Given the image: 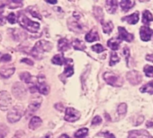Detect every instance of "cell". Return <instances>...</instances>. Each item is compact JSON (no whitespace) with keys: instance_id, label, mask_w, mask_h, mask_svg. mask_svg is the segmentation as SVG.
Listing matches in <instances>:
<instances>
[{"instance_id":"obj_41","label":"cell","mask_w":153,"mask_h":138,"mask_svg":"<svg viewBox=\"0 0 153 138\" xmlns=\"http://www.w3.org/2000/svg\"><path fill=\"white\" fill-rule=\"evenodd\" d=\"M11 59H12V57L9 54H6V55L2 56V57L0 58V62H5V63H7V62L11 61Z\"/></svg>"},{"instance_id":"obj_46","label":"cell","mask_w":153,"mask_h":138,"mask_svg":"<svg viewBox=\"0 0 153 138\" xmlns=\"http://www.w3.org/2000/svg\"><path fill=\"white\" fill-rule=\"evenodd\" d=\"M4 10H5V5H1L0 6V15L3 14Z\"/></svg>"},{"instance_id":"obj_49","label":"cell","mask_w":153,"mask_h":138,"mask_svg":"<svg viewBox=\"0 0 153 138\" xmlns=\"http://www.w3.org/2000/svg\"><path fill=\"white\" fill-rule=\"evenodd\" d=\"M59 138H69V137H68V136L67 134H62V135H61V136H60Z\"/></svg>"},{"instance_id":"obj_26","label":"cell","mask_w":153,"mask_h":138,"mask_svg":"<svg viewBox=\"0 0 153 138\" xmlns=\"http://www.w3.org/2000/svg\"><path fill=\"white\" fill-rule=\"evenodd\" d=\"M72 47L76 50H81V51L85 50V48H86L85 44L81 40H75L72 42Z\"/></svg>"},{"instance_id":"obj_40","label":"cell","mask_w":153,"mask_h":138,"mask_svg":"<svg viewBox=\"0 0 153 138\" xmlns=\"http://www.w3.org/2000/svg\"><path fill=\"white\" fill-rule=\"evenodd\" d=\"M7 21H8L11 24L16 23V15H15L14 13L9 14L8 16H7Z\"/></svg>"},{"instance_id":"obj_27","label":"cell","mask_w":153,"mask_h":138,"mask_svg":"<svg viewBox=\"0 0 153 138\" xmlns=\"http://www.w3.org/2000/svg\"><path fill=\"white\" fill-rule=\"evenodd\" d=\"M52 63L55 64V65H63L64 63H67V59L64 58V57L62 55H55L52 58Z\"/></svg>"},{"instance_id":"obj_39","label":"cell","mask_w":153,"mask_h":138,"mask_svg":"<svg viewBox=\"0 0 153 138\" xmlns=\"http://www.w3.org/2000/svg\"><path fill=\"white\" fill-rule=\"evenodd\" d=\"M123 50V57H125V59H126V62H127V64H129V57H130V50H129V48H128L127 47H124Z\"/></svg>"},{"instance_id":"obj_17","label":"cell","mask_w":153,"mask_h":138,"mask_svg":"<svg viewBox=\"0 0 153 138\" xmlns=\"http://www.w3.org/2000/svg\"><path fill=\"white\" fill-rule=\"evenodd\" d=\"M70 48V45H69V42L67 39H60L59 40V43H58V48L59 51L61 52H65L67 50H68Z\"/></svg>"},{"instance_id":"obj_15","label":"cell","mask_w":153,"mask_h":138,"mask_svg":"<svg viewBox=\"0 0 153 138\" xmlns=\"http://www.w3.org/2000/svg\"><path fill=\"white\" fill-rule=\"evenodd\" d=\"M106 5V10L109 14H114L117 10V6L118 3L115 0H108L105 3Z\"/></svg>"},{"instance_id":"obj_33","label":"cell","mask_w":153,"mask_h":138,"mask_svg":"<svg viewBox=\"0 0 153 138\" xmlns=\"http://www.w3.org/2000/svg\"><path fill=\"white\" fill-rule=\"evenodd\" d=\"M119 61H120V57H118V55H117L115 52H113V53L111 54L109 65H115L116 63H118Z\"/></svg>"},{"instance_id":"obj_44","label":"cell","mask_w":153,"mask_h":138,"mask_svg":"<svg viewBox=\"0 0 153 138\" xmlns=\"http://www.w3.org/2000/svg\"><path fill=\"white\" fill-rule=\"evenodd\" d=\"M105 138H115V136L113 134H110V133H105Z\"/></svg>"},{"instance_id":"obj_8","label":"cell","mask_w":153,"mask_h":138,"mask_svg":"<svg viewBox=\"0 0 153 138\" xmlns=\"http://www.w3.org/2000/svg\"><path fill=\"white\" fill-rule=\"evenodd\" d=\"M127 79L132 85H137L141 82V76L138 71H131L127 73Z\"/></svg>"},{"instance_id":"obj_13","label":"cell","mask_w":153,"mask_h":138,"mask_svg":"<svg viewBox=\"0 0 153 138\" xmlns=\"http://www.w3.org/2000/svg\"><path fill=\"white\" fill-rule=\"evenodd\" d=\"M16 68L14 66H4L0 69V76L4 78H9L15 73Z\"/></svg>"},{"instance_id":"obj_2","label":"cell","mask_w":153,"mask_h":138,"mask_svg":"<svg viewBox=\"0 0 153 138\" xmlns=\"http://www.w3.org/2000/svg\"><path fill=\"white\" fill-rule=\"evenodd\" d=\"M52 48V45L48 42V41H45V40H40L38 41L35 46L32 49V55L35 57V58H42V56L44 52L46 51H50Z\"/></svg>"},{"instance_id":"obj_21","label":"cell","mask_w":153,"mask_h":138,"mask_svg":"<svg viewBox=\"0 0 153 138\" xmlns=\"http://www.w3.org/2000/svg\"><path fill=\"white\" fill-rule=\"evenodd\" d=\"M42 125V119L39 117H32L30 123H29V128L32 130H35Z\"/></svg>"},{"instance_id":"obj_7","label":"cell","mask_w":153,"mask_h":138,"mask_svg":"<svg viewBox=\"0 0 153 138\" xmlns=\"http://www.w3.org/2000/svg\"><path fill=\"white\" fill-rule=\"evenodd\" d=\"M80 113L74 108H67L66 109V115H65V120L68 122H74L79 119Z\"/></svg>"},{"instance_id":"obj_16","label":"cell","mask_w":153,"mask_h":138,"mask_svg":"<svg viewBox=\"0 0 153 138\" xmlns=\"http://www.w3.org/2000/svg\"><path fill=\"white\" fill-rule=\"evenodd\" d=\"M123 21H126L130 24H136L139 22V12H135L131 15L125 16L122 19Z\"/></svg>"},{"instance_id":"obj_10","label":"cell","mask_w":153,"mask_h":138,"mask_svg":"<svg viewBox=\"0 0 153 138\" xmlns=\"http://www.w3.org/2000/svg\"><path fill=\"white\" fill-rule=\"evenodd\" d=\"M128 138H151L150 134L146 130H133L129 133Z\"/></svg>"},{"instance_id":"obj_32","label":"cell","mask_w":153,"mask_h":138,"mask_svg":"<svg viewBox=\"0 0 153 138\" xmlns=\"http://www.w3.org/2000/svg\"><path fill=\"white\" fill-rule=\"evenodd\" d=\"M67 62H68V59H67ZM66 68H65V72H64V75L67 76V77H69L71 76L73 74H74V68L71 65L69 64H67L66 63Z\"/></svg>"},{"instance_id":"obj_19","label":"cell","mask_w":153,"mask_h":138,"mask_svg":"<svg viewBox=\"0 0 153 138\" xmlns=\"http://www.w3.org/2000/svg\"><path fill=\"white\" fill-rule=\"evenodd\" d=\"M99 40V36H98V33H97L96 29H92L86 35V40L88 42H93V41H96V40Z\"/></svg>"},{"instance_id":"obj_28","label":"cell","mask_w":153,"mask_h":138,"mask_svg":"<svg viewBox=\"0 0 153 138\" xmlns=\"http://www.w3.org/2000/svg\"><path fill=\"white\" fill-rule=\"evenodd\" d=\"M5 5H7L8 7V8H17V7H23V3L21 1H16V0H12V1H7L5 3Z\"/></svg>"},{"instance_id":"obj_3","label":"cell","mask_w":153,"mask_h":138,"mask_svg":"<svg viewBox=\"0 0 153 138\" xmlns=\"http://www.w3.org/2000/svg\"><path fill=\"white\" fill-rule=\"evenodd\" d=\"M104 79L108 84L114 87H121L123 84V78L113 72H105L104 74Z\"/></svg>"},{"instance_id":"obj_34","label":"cell","mask_w":153,"mask_h":138,"mask_svg":"<svg viewBox=\"0 0 153 138\" xmlns=\"http://www.w3.org/2000/svg\"><path fill=\"white\" fill-rule=\"evenodd\" d=\"M144 73L148 77H153V66L145 65L144 66Z\"/></svg>"},{"instance_id":"obj_35","label":"cell","mask_w":153,"mask_h":138,"mask_svg":"<svg viewBox=\"0 0 153 138\" xmlns=\"http://www.w3.org/2000/svg\"><path fill=\"white\" fill-rule=\"evenodd\" d=\"M117 111H118V114L121 115V116H124L126 114V111H127V106L125 103H122L119 105L118 109H117Z\"/></svg>"},{"instance_id":"obj_14","label":"cell","mask_w":153,"mask_h":138,"mask_svg":"<svg viewBox=\"0 0 153 138\" xmlns=\"http://www.w3.org/2000/svg\"><path fill=\"white\" fill-rule=\"evenodd\" d=\"M118 31H119V36H120V39L121 40H126L128 42H131L133 40V35L129 33L125 28L123 27H119L118 28Z\"/></svg>"},{"instance_id":"obj_25","label":"cell","mask_w":153,"mask_h":138,"mask_svg":"<svg viewBox=\"0 0 153 138\" xmlns=\"http://www.w3.org/2000/svg\"><path fill=\"white\" fill-rule=\"evenodd\" d=\"M94 15H95L96 19H97L98 22H100L101 23L104 22V21H103V19H104V14H103L102 8H100V7H95V8H94Z\"/></svg>"},{"instance_id":"obj_9","label":"cell","mask_w":153,"mask_h":138,"mask_svg":"<svg viewBox=\"0 0 153 138\" xmlns=\"http://www.w3.org/2000/svg\"><path fill=\"white\" fill-rule=\"evenodd\" d=\"M68 26L70 31H73L75 32H83V27L80 24V23L73 17L69 18L68 20Z\"/></svg>"},{"instance_id":"obj_22","label":"cell","mask_w":153,"mask_h":138,"mask_svg":"<svg viewBox=\"0 0 153 138\" xmlns=\"http://www.w3.org/2000/svg\"><path fill=\"white\" fill-rule=\"evenodd\" d=\"M120 44H121V40L116 38H113L107 41V45L112 50H117L119 48Z\"/></svg>"},{"instance_id":"obj_23","label":"cell","mask_w":153,"mask_h":138,"mask_svg":"<svg viewBox=\"0 0 153 138\" xmlns=\"http://www.w3.org/2000/svg\"><path fill=\"white\" fill-rule=\"evenodd\" d=\"M36 87H37V91L43 95H47L50 92V87L45 83H38Z\"/></svg>"},{"instance_id":"obj_18","label":"cell","mask_w":153,"mask_h":138,"mask_svg":"<svg viewBox=\"0 0 153 138\" xmlns=\"http://www.w3.org/2000/svg\"><path fill=\"white\" fill-rule=\"evenodd\" d=\"M134 5H135V2L133 1V0H123V1L120 2V6L122 7V10L124 12H127L128 10L132 8Z\"/></svg>"},{"instance_id":"obj_5","label":"cell","mask_w":153,"mask_h":138,"mask_svg":"<svg viewBox=\"0 0 153 138\" xmlns=\"http://www.w3.org/2000/svg\"><path fill=\"white\" fill-rule=\"evenodd\" d=\"M11 105H12L11 95L6 91L0 92V109L3 111L7 110L9 109Z\"/></svg>"},{"instance_id":"obj_47","label":"cell","mask_w":153,"mask_h":138,"mask_svg":"<svg viewBox=\"0 0 153 138\" xmlns=\"http://www.w3.org/2000/svg\"><path fill=\"white\" fill-rule=\"evenodd\" d=\"M146 126H147V127H152V126H153V122L148 121V122L146 123Z\"/></svg>"},{"instance_id":"obj_51","label":"cell","mask_w":153,"mask_h":138,"mask_svg":"<svg viewBox=\"0 0 153 138\" xmlns=\"http://www.w3.org/2000/svg\"><path fill=\"white\" fill-rule=\"evenodd\" d=\"M47 3H49V4H57V1H53V2H50V1H47Z\"/></svg>"},{"instance_id":"obj_11","label":"cell","mask_w":153,"mask_h":138,"mask_svg":"<svg viewBox=\"0 0 153 138\" xmlns=\"http://www.w3.org/2000/svg\"><path fill=\"white\" fill-rule=\"evenodd\" d=\"M153 34V30H151L150 28L147 27V26H142L140 29V39L143 41H149L151 39V36Z\"/></svg>"},{"instance_id":"obj_4","label":"cell","mask_w":153,"mask_h":138,"mask_svg":"<svg viewBox=\"0 0 153 138\" xmlns=\"http://www.w3.org/2000/svg\"><path fill=\"white\" fill-rule=\"evenodd\" d=\"M24 107L22 105H16L14 108H12V109H10V111L8 112L7 120L10 123H16L21 119V117L24 115Z\"/></svg>"},{"instance_id":"obj_43","label":"cell","mask_w":153,"mask_h":138,"mask_svg":"<svg viewBox=\"0 0 153 138\" xmlns=\"http://www.w3.org/2000/svg\"><path fill=\"white\" fill-rule=\"evenodd\" d=\"M21 62H22V63H26V64H28L29 65H33V62L31 59H29V58H24V59L21 60Z\"/></svg>"},{"instance_id":"obj_37","label":"cell","mask_w":153,"mask_h":138,"mask_svg":"<svg viewBox=\"0 0 153 138\" xmlns=\"http://www.w3.org/2000/svg\"><path fill=\"white\" fill-rule=\"evenodd\" d=\"M28 11L31 13V15H33V16H34V17H36V18H38V19H42V15H40V13L36 10V8L35 7H30L29 8H28Z\"/></svg>"},{"instance_id":"obj_30","label":"cell","mask_w":153,"mask_h":138,"mask_svg":"<svg viewBox=\"0 0 153 138\" xmlns=\"http://www.w3.org/2000/svg\"><path fill=\"white\" fill-rule=\"evenodd\" d=\"M88 134V128H81L75 133L74 136H75V138H84Z\"/></svg>"},{"instance_id":"obj_48","label":"cell","mask_w":153,"mask_h":138,"mask_svg":"<svg viewBox=\"0 0 153 138\" xmlns=\"http://www.w3.org/2000/svg\"><path fill=\"white\" fill-rule=\"evenodd\" d=\"M5 23H6L5 19L3 17H0V25H4Z\"/></svg>"},{"instance_id":"obj_20","label":"cell","mask_w":153,"mask_h":138,"mask_svg":"<svg viewBox=\"0 0 153 138\" xmlns=\"http://www.w3.org/2000/svg\"><path fill=\"white\" fill-rule=\"evenodd\" d=\"M20 79L25 82V84H34V80L33 78V76L28 73V72H24V73H21L20 74Z\"/></svg>"},{"instance_id":"obj_38","label":"cell","mask_w":153,"mask_h":138,"mask_svg":"<svg viewBox=\"0 0 153 138\" xmlns=\"http://www.w3.org/2000/svg\"><path fill=\"white\" fill-rule=\"evenodd\" d=\"M92 49H93L95 52H97V53H101V52H103V51L105 50L104 47H103L101 44H97V45H95V46H92Z\"/></svg>"},{"instance_id":"obj_29","label":"cell","mask_w":153,"mask_h":138,"mask_svg":"<svg viewBox=\"0 0 153 138\" xmlns=\"http://www.w3.org/2000/svg\"><path fill=\"white\" fill-rule=\"evenodd\" d=\"M102 25H103V31L106 34H109L112 32L113 29H114V24L112 22H107V23H102Z\"/></svg>"},{"instance_id":"obj_45","label":"cell","mask_w":153,"mask_h":138,"mask_svg":"<svg viewBox=\"0 0 153 138\" xmlns=\"http://www.w3.org/2000/svg\"><path fill=\"white\" fill-rule=\"evenodd\" d=\"M146 59H147L148 61L153 62V55H147V56H146Z\"/></svg>"},{"instance_id":"obj_6","label":"cell","mask_w":153,"mask_h":138,"mask_svg":"<svg viewBox=\"0 0 153 138\" xmlns=\"http://www.w3.org/2000/svg\"><path fill=\"white\" fill-rule=\"evenodd\" d=\"M12 93L13 95L18 99V100H23L26 97V93H27V90L25 88V86L21 84V83H16L13 87H12Z\"/></svg>"},{"instance_id":"obj_31","label":"cell","mask_w":153,"mask_h":138,"mask_svg":"<svg viewBox=\"0 0 153 138\" xmlns=\"http://www.w3.org/2000/svg\"><path fill=\"white\" fill-rule=\"evenodd\" d=\"M140 91L141 92H147V93H149V94H153V84L152 83H149L144 86H142Z\"/></svg>"},{"instance_id":"obj_12","label":"cell","mask_w":153,"mask_h":138,"mask_svg":"<svg viewBox=\"0 0 153 138\" xmlns=\"http://www.w3.org/2000/svg\"><path fill=\"white\" fill-rule=\"evenodd\" d=\"M42 98L40 97H37V98H34L32 100V101L30 102L29 106H28V112L29 113H33L35 112L41 106L42 104Z\"/></svg>"},{"instance_id":"obj_24","label":"cell","mask_w":153,"mask_h":138,"mask_svg":"<svg viewBox=\"0 0 153 138\" xmlns=\"http://www.w3.org/2000/svg\"><path fill=\"white\" fill-rule=\"evenodd\" d=\"M153 20V17H152V15L149 11L148 10H145L143 11V14H142V23L145 24V25H149Z\"/></svg>"},{"instance_id":"obj_1","label":"cell","mask_w":153,"mask_h":138,"mask_svg":"<svg viewBox=\"0 0 153 138\" xmlns=\"http://www.w3.org/2000/svg\"><path fill=\"white\" fill-rule=\"evenodd\" d=\"M18 21L19 24L25 30H27L30 32H37L40 29V24L36 22L31 21L23 13H20L18 15Z\"/></svg>"},{"instance_id":"obj_36","label":"cell","mask_w":153,"mask_h":138,"mask_svg":"<svg viewBox=\"0 0 153 138\" xmlns=\"http://www.w3.org/2000/svg\"><path fill=\"white\" fill-rule=\"evenodd\" d=\"M8 134V129L5 125H0V138H5Z\"/></svg>"},{"instance_id":"obj_50","label":"cell","mask_w":153,"mask_h":138,"mask_svg":"<svg viewBox=\"0 0 153 138\" xmlns=\"http://www.w3.org/2000/svg\"><path fill=\"white\" fill-rule=\"evenodd\" d=\"M51 137V134H46L44 137H42V138H50Z\"/></svg>"},{"instance_id":"obj_42","label":"cell","mask_w":153,"mask_h":138,"mask_svg":"<svg viewBox=\"0 0 153 138\" xmlns=\"http://www.w3.org/2000/svg\"><path fill=\"white\" fill-rule=\"evenodd\" d=\"M101 122H102V118H101V117L97 116V117H95V118L93 119V121H92V125H99V124H101Z\"/></svg>"}]
</instances>
